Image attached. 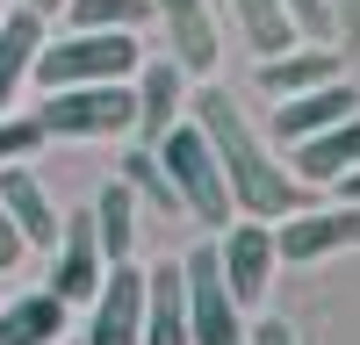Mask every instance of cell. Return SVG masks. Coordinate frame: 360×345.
Returning a JSON list of instances; mask_svg holds the SVG:
<instances>
[{
	"instance_id": "4fadbf2b",
	"label": "cell",
	"mask_w": 360,
	"mask_h": 345,
	"mask_svg": "<svg viewBox=\"0 0 360 345\" xmlns=\"http://www.w3.org/2000/svg\"><path fill=\"white\" fill-rule=\"evenodd\" d=\"M324 79H346V50L339 43H288L281 58H259V86L274 101L310 94V86H324Z\"/></svg>"
},
{
	"instance_id": "f1b7e54d",
	"label": "cell",
	"mask_w": 360,
	"mask_h": 345,
	"mask_svg": "<svg viewBox=\"0 0 360 345\" xmlns=\"http://www.w3.org/2000/svg\"><path fill=\"white\" fill-rule=\"evenodd\" d=\"M29 8H37V15H65V0H29Z\"/></svg>"
},
{
	"instance_id": "cb8c5ba5",
	"label": "cell",
	"mask_w": 360,
	"mask_h": 345,
	"mask_svg": "<svg viewBox=\"0 0 360 345\" xmlns=\"http://www.w3.org/2000/svg\"><path fill=\"white\" fill-rule=\"evenodd\" d=\"M288 22H295V36L303 43H339V8L332 0H281Z\"/></svg>"
},
{
	"instance_id": "e0dca14e",
	"label": "cell",
	"mask_w": 360,
	"mask_h": 345,
	"mask_svg": "<svg viewBox=\"0 0 360 345\" xmlns=\"http://www.w3.org/2000/svg\"><path fill=\"white\" fill-rule=\"evenodd\" d=\"M0 201H8L22 245H58V223H65V216L51 209V194H44V180L29 165H0Z\"/></svg>"
},
{
	"instance_id": "3957f363",
	"label": "cell",
	"mask_w": 360,
	"mask_h": 345,
	"mask_svg": "<svg viewBox=\"0 0 360 345\" xmlns=\"http://www.w3.org/2000/svg\"><path fill=\"white\" fill-rule=\"evenodd\" d=\"M159 165H166V180L180 194V209H188L202 230H224L238 216V201L224 187V165H217V144H209V130L195 115H180V123L159 137Z\"/></svg>"
},
{
	"instance_id": "2e32d148",
	"label": "cell",
	"mask_w": 360,
	"mask_h": 345,
	"mask_svg": "<svg viewBox=\"0 0 360 345\" xmlns=\"http://www.w3.org/2000/svg\"><path fill=\"white\" fill-rule=\"evenodd\" d=\"M144 345H195L180 259H173V266H144Z\"/></svg>"
},
{
	"instance_id": "603a6c76",
	"label": "cell",
	"mask_w": 360,
	"mask_h": 345,
	"mask_svg": "<svg viewBox=\"0 0 360 345\" xmlns=\"http://www.w3.org/2000/svg\"><path fill=\"white\" fill-rule=\"evenodd\" d=\"M51 144V130L37 123V108H8L0 115V165H29Z\"/></svg>"
},
{
	"instance_id": "7a4b0ae2",
	"label": "cell",
	"mask_w": 360,
	"mask_h": 345,
	"mask_svg": "<svg viewBox=\"0 0 360 345\" xmlns=\"http://www.w3.org/2000/svg\"><path fill=\"white\" fill-rule=\"evenodd\" d=\"M144 50H137V29H65V36H44L37 50V79L44 94L51 86H101V79H137Z\"/></svg>"
},
{
	"instance_id": "ac0fdd59",
	"label": "cell",
	"mask_w": 360,
	"mask_h": 345,
	"mask_svg": "<svg viewBox=\"0 0 360 345\" xmlns=\"http://www.w3.org/2000/svg\"><path fill=\"white\" fill-rule=\"evenodd\" d=\"M65 316H72V302H58L51 288L15 295V302H0V345H58L65 338Z\"/></svg>"
},
{
	"instance_id": "30bf717a",
	"label": "cell",
	"mask_w": 360,
	"mask_h": 345,
	"mask_svg": "<svg viewBox=\"0 0 360 345\" xmlns=\"http://www.w3.org/2000/svg\"><path fill=\"white\" fill-rule=\"evenodd\" d=\"M130 86H137V137L159 144L180 115H188V65H180L173 50H166V58H144Z\"/></svg>"
},
{
	"instance_id": "ffe728a7",
	"label": "cell",
	"mask_w": 360,
	"mask_h": 345,
	"mask_svg": "<svg viewBox=\"0 0 360 345\" xmlns=\"http://www.w3.org/2000/svg\"><path fill=\"white\" fill-rule=\"evenodd\" d=\"M231 15H238V29L252 36V50H259V58H281L288 43H303L281 0H231Z\"/></svg>"
},
{
	"instance_id": "d4e9b609",
	"label": "cell",
	"mask_w": 360,
	"mask_h": 345,
	"mask_svg": "<svg viewBox=\"0 0 360 345\" xmlns=\"http://www.w3.org/2000/svg\"><path fill=\"white\" fill-rule=\"evenodd\" d=\"M245 338H252V345H303V338H295V324H281V316H252Z\"/></svg>"
},
{
	"instance_id": "d6986e66",
	"label": "cell",
	"mask_w": 360,
	"mask_h": 345,
	"mask_svg": "<svg viewBox=\"0 0 360 345\" xmlns=\"http://www.w3.org/2000/svg\"><path fill=\"white\" fill-rule=\"evenodd\" d=\"M137 187L123 180V172H115V180L94 194V230H101V252H108V266L115 259H137Z\"/></svg>"
},
{
	"instance_id": "44dd1931",
	"label": "cell",
	"mask_w": 360,
	"mask_h": 345,
	"mask_svg": "<svg viewBox=\"0 0 360 345\" xmlns=\"http://www.w3.org/2000/svg\"><path fill=\"white\" fill-rule=\"evenodd\" d=\"M123 180L137 187V201L144 209H159V216H180V194H173V180H166V165H159V144H130L123 151Z\"/></svg>"
},
{
	"instance_id": "f546056e",
	"label": "cell",
	"mask_w": 360,
	"mask_h": 345,
	"mask_svg": "<svg viewBox=\"0 0 360 345\" xmlns=\"http://www.w3.org/2000/svg\"><path fill=\"white\" fill-rule=\"evenodd\" d=\"M8 8H15V0H0V15H8Z\"/></svg>"
},
{
	"instance_id": "4316f807",
	"label": "cell",
	"mask_w": 360,
	"mask_h": 345,
	"mask_svg": "<svg viewBox=\"0 0 360 345\" xmlns=\"http://www.w3.org/2000/svg\"><path fill=\"white\" fill-rule=\"evenodd\" d=\"M339 8V50H360V0H332Z\"/></svg>"
},
{
	"instance_id": "6da1fadb",
	"label": "cell",
	"mask_w": 360,
	"mask_h": 345,
	"mask_svg": "<svg viewBox=\"0 0 360 345\" xmlns=\"http://www.w3.org/2000/svg\"><path fill=\"white\" fill-rule=\"evenodd\" d=\"M195 123L209 130V144H217V165H224V187L238 201V216H259V223H281L295 209H310V180H295V165L274 151V137H259L245 123V108H238L224 86H195L188 94Z\"/></svg>"
},
{
	"instance_id": "277c9868",
	"label": "cell",
	"mask_w": 360,
	"mask_h": 345,
	"mask_svg": "<svg viewBox=\"0 0 360 345\" xmlns=\"http://www.w3.org/2000/svg\"><path fill=\"white\" fill-rule=\"evenodd\" d=\"M37 123L51 137H137V86L130 79H101V86H51L37 101Z\"/></svg>"
},
{
	"instance_id": "5b68a950",
	"label": "cell",
	"mask_w": 360,
	"mask_h": 345,
	"mask_svg": "<svg viewBox=\"0 0 360 345\" xmlns=\"http://www.w3.org/2000/svg\"><path fill=\"white\" fill-rule=\"evenodd\" d=\"M180 280H188V331H195V345H245V324H252V316L238 309L231 280H224V266H217V238L180 259Z\"/></svg>"
},
{
	"instance_id": "7402d4cb",
	"label": "cell",
	"mask_w": 360,
	"mask_h": 345,
	"mask_svg": "<svg viewBox=\"0 0 360 345\" xmlns=\"http://www.w3.org/2000/svg\"><path fill=\"white\" fill-rule=\"evenodd\" d=\"M65 22L72 29H144L159 22L152 0H65Z\"/></svg>"
},
{
	"instance_id": "83f0119b",
	"label": "cell",
	"mask_w": 360,
	"mask_h": 345,
	"mask_svg": "<svg viewBox=\"0 0 360 345\" xmlns=\"http://www.w3.org/2000/svg\"><path fill=\"white\" fill-rule=\"evenodd\" d=\"M332 187H339V201H360V165H353V172H339Z\"/></svg>"
},
{
	"instance_id": "9a60e30c",
	"label": "cell",
	"mask_w": 360,
	"mask_h": 345,
	"mask_svg": "<svg viewBox=\"0 0 360 345\" xmlns=\"http://www.w3.org/2000/svg\"><path fill=\"white\" fill-rule=\"evenodd\" d=\"M44 22H51V15H37L29 0L0 15V115L22 101V79L37 72V50H44V36H51Z\"/></svg>"
},
{
	"instance_id": "9c48e42d",
	"label": "cell",
	"mask_w": 360,
	"mask_h": 345,
	"mask_svg": "<svg viewBox=\"0 0 360 345\" xmlns=\"http://www.w3.org/2000/svg\"><path fill=\"white\" fill-rule=\"evenodd\" d=\"M360 245V201H339V209H295L274 223V252L288 266H317L332 252H353Z\"/></svg>"
},
{
	"instance_id": "8992f818",
	"label": "cell",
	"mask_w": 360,
	"mask_h": 345,
	"mask_svg": "<svg viewBox=\"0 0 360 345\" xmlns=\"http://www.w3.org/2000/svg\"><path fill=\"white\" fill-rule=\"evenodd\" d=\"M217 266L231 280V295L238 309H259L266 302V288H274V266H281V252H274V223H259V216H231L224 223V238H217Z\"/></svg>"
},
{
	"instance_id": "7c38bea8",
	"label": "cell",
	"mask_w": 360,
	"mask_h": 345,
	"mask_svg": "<svg viewBox=\"0 0 360 345\" xmlns=\"http://www.w3.org/2000/svg\"><path fill=\"white\" fill-rule=\"evenodd\" d=\"M152 8H159L166 43H173V58H180V65H188V79H209V72H217V58H224L209 0H152Z\"/></svg>"
},
{
	"instance_id": "ba28073f",
	"label": "cell",
	"mask_w": 360,
	"mask_h": 345,
	"mask_svg": "<svg viewBox=\"0 0 360 345\" xmlns=\"http://www.w3.org/2000/svg\"><path fill=\"white\" fill-rule=\"evenodd\" d=\"M108 273V252H101V230H94V201L86 209H72L65 223H58V259H51V295L58 302H94V288Z\"/></svg>"
},
{
	"instance_id": "484cf974",
	"label": "cell",
	"mask_w": 360,
	"mask_h": 345,
	"mask_svg": "<svg viewBox=\"0 0 360 345\" xmlns=\"http://www.w3.org/2000/svg\"><path fill=\"white\" fill-rule=\"evenodd\" d=\"M22 252H29V245H22V230H15V216H8V201H0V273H15Z\"/></svg>"
},
{
	"instance_id": "5bb4252c",
	"label": "cell",
	"mask_w": 360,
	"mask_h": 345,
	"mask_svg": "<svg viewBox=\"0 0 360 345\" xmlns=\"http://www.w3.org/2000/svg\"><path fill=\"white\" fill-rule=\"evenodd\" d=\"M288 165H295V180H310V187L353 172V165H360V108L339 115L332 130H310L303 144H288Z\"/></svg>"
},
{
	"instance_id": "52a82bcc",
	"label": "cell",
	"mask_w": 360,
	"mask_h": 345,
	"mask_svg": "<svg viewBox=\"0 0 360 345\" xmlns=\"http://www.w3.org/2000/svg\"><path fill=\"white\" fill-rule=\"evenodd\" d=\"M79 345H144V266L115 259L86 302V338Z\"/></svg>"
},
{
	"instance_id": "8fae6325",
	"label": "cell",
	"mask_w": 360,
	"mask_h": 345,
	"mask_svg": "<svg viewBox=\"0 0 360 345\" xmlns=\"http://www.w3.org/2000/svg\"><path fill=\"white\" fill-rule=\"evenodd\" d=\"M353 108H360V86L353 79H324V86H310V94H288L274 115H266V137L274 144H303L310 130H332Z\"/></svg>"
}]
</instances>
